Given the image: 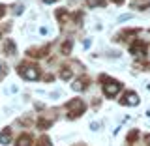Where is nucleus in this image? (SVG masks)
Masks as SVG:
<instances>
[{
    "label": "nucleus",
    "mask_w": 150,
    "mask_h": 146,
    "mask_svg": "<svg viewBox=\"0 0 150 146\" xmlns=\"http://www.w3.org/2000/svg\"><path fill=\"white\" fill-rule=\"evenodd\" d=\"M103 92H105L109 97H112V96H116V94L120 92V84L115 83V81H107L105 86H103Z\"/></svg>",
    "instance_id": "1"
},
{
    "label": "nucleus",
    "mask_w": 150,
    "mask_h": 146,
    "mask_svg": "<svg viewBox=\"0 0 150 146\" xmlns=\"http://www.w3.org/2000/svg\"><path fill=\"white\" fill-rule=\"evenodd\" d=\"M21 75H23V79H26V81H36V79L40 77V73H38L36 68H26V69H23Z\"/></svg>",
    "instance_id": "2"
},
{
    "label": "nucleus",
    "mask_w": 150,
    "mask_h": 146,
    "mask_svg": "<svg viewBox=\"0 0 150 146\" xmlns=\"http://www.w3.org/2000/svg\"><path fill=\"white\" fill-rule=\"evenodd\" d=\"M122 103H124V105H139V97H137V94H133V92H131V94H128V96H126L124 97V101H122Z\"/></svg>",
    "instance_id": "3"
},
{
    "label": "nucleus",
    "mask_w": 150,
    "mask_h": 146,
    "mask_svg": "<svg viewBox=\"0 0 150 146\" xmlns=\"http://www.w3.org/2000/svg\"><path fill=\"white\" fill-rule=\"evenodd\" d=\"M17 146H30V137H21L17 140Z\"/></svg>",
    "instance_id": "4"
},
{
    "label": "nucleus",
    "mask_w": 150,
    "mask_h": 146,
    "mask_svg": "<svg viewBox=\"0 0 150 146\" xmlns=\"http://www.w3.org/2000/svg\"><path fill=\"white\" fill-rule=\"evenodd\" d=\"M9 140H11V137H9V133H2V135H0V142H2V144H8Z\"/></svg>",
    "instance_id": "5"
},
{
    "label": "nucleus",
    "mask_w": 150,
    "mask_h": 146,
    "mask_svg": "<svg viewBox=\"0 0 150 146\" xmlns=\"http://www.w3.org/2000/svg\"><path fill=\"white\" fill-rule=\"evenodd\" d=\"M73 90H75V92H81V90H83V83H81V81H75V83H73Z\"/></svg>",
    "instance_id": "6"
},
{
    "label": "nucleus",
    "mask_w": 150,
    "mask_h": 146,
    "mask_svg": "<svg viewBox=\"0 0 150 146\" xmlns=\"http://www.w3.org/2000/svg\"><path fill=\"white\" fill-rule=\"evenodd\" d=\"M100 128H101V124H98V122H92V124H90V129H94V131L100 129Z\"/></svg>",
    "instance_id": "7"
},
{
    "label": "nucleus",
    "mask_w": 150,
    "mask_h": 146,
    "mask_svg": "<svg viewBox=\"0 0 150 146\" xmlns=\"http://www.w3.org/2000/svg\"><path fill=\"white\" fill-rule=\"evenodd\" d=\"M83 47H84V49H88V47H90V39H84L83 41Z\"/></svg>",
    "instance_id": "8"
},
{
    "label": "nucleus",
    "mask_w": 150,
    "mask_h": 146,
    "mask_svg": "<svg viewBox=\"0 0 150 146\" xmlns=\"http://www.w3.org/2000/svg\"><path fill=\"white\" fill-rule=\"evenodd\" d=\"M40 34H43V36H45V34H49V30H47V28L43 26V28H40Z\"/></svg>",
    "instance_id": "9"
},
{
    "label": "nucleus",
    "mask_w": 150,
    "mask_h": 146,
    "mask_svg": "<svg viewBox=\"0 0 150 146\" xmlns=\"http://www.w3.org/2000/svg\"><path fill=\"white\" fill-rule=\"evenodd\" d=\"M21 9H23V6H15V13H17V15L21 13Z\"/></svg>",
    "instance_id": "10"
},
{
    "label": "nucleus",
    "mask_w": 150,
    "mask_h": 146,
    "mask_svg": "<svg viewBox=\"0 0 150 146\" xmlns=\"http://www.w3.org/2000/svg\"><path fill=\"white\" fill-rule=\"evenodd\" d=\"M144 140H146V144L150 146V135H148V137H144Z\"/></svg>",
    "instance_id": "11"
},
{
    "label": "nucleus",
    "mask_w": 150,
    "mask_h": 146,
    "mask_svg": "<svg viewBox=\"0 0 150 146\" xmlns=\"http://www.w3.org/2000/svg\"><path fill=\"white\" fill-rule=\"evenodd\" d=\"M43 2H45V4H51V2H54V0H43Z\"/></svg>",
    "instance_id": "12"
},
{
    "label": "nucleus",
    "mask_w": 150,
    "mask_h": 146,
    "mask_svg": "<svg viewBox=\"0 0 150 146\" xmlns=\"http://www.w3.org/2000/svg\"><path fill=\"white\" fill-rule=\"evenodd\" d=\"M0 68H2V66H0Z\"/></svg>",
    "instance_id": "13"
}]
</instances>
